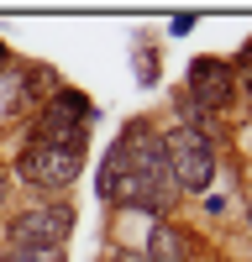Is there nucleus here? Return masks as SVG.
<instances>
[{
    "instance_id": "obj_1",
    "label": "nucleus",
    "mask_w": 252,
    "mask_h": 262,
    "mask_svg": "<svg viewBox=\"0 0 252 262\" xmlns=\"http://www.w3.org/2000/svg\"><path fill=\"white\" fill-rule=\"evenodd\" d=\"M100 200L126 210H168V163L163 142L142 126H126L100 158Z\"/></svg>"
},
{
    "instance_id": "obj_2",
    "label": "nucleus",
    "mask_w": 252,
    "mask_h": 262,
    "mask_svg": "<svg viewBox=\"0 0 252 262\" xmlns=\"http://www.w3.org/2000/svg\"><path fill=\"white\" fill-rule=\"evenodd\" d=\"M163 163H168V184L174 189H210L216 179V147L200 126H174L163 137Z\"/></svg>"
},
{
    "instance_id": "obj_3",
    "label": "nucleus",
    "mask_w": 252,
    "mask_h": 262,
    "mask_svg": "<svg viewBox=\"0 0 252 262\" xmlns=\"http://www.w3.org/2000/svg\"><path fill=\"white\" fill-rule=\"evenodd\" d=\"M84 121H90V100L74 95V90H58L53 105L42 111L32 142H42V147H63V152H84Z\"/></svg>"
},
{
    "instance_id": "obj_4",
    "label": "nucleus",
    "mask_w": 252,
    "mask_h": 262,
    "mask_svg": "<svg viewBox=\"0 0 252 262\" xmlns=\"http://www.w3.org/2000/svg\"><path fill=\"white\" fill-rule=\"evenodd\" d=\"M79 163H84V152H63V147L27 142V152L16 158V173H21L32 189H69V184L79 179Z\"/></svg>"
},
{
    "instance_id": "obj_5",
    "label": "nucleus",
    "mask_w": 252,
    "mask_h": 262,
    "mask_svg": "<svg viewBox=\"0 0 252 262\" xmlns=\"http://www.w3.org/2000/svg\"><path fill=\"white\" fill-rule=\"evenodd\" d=\"M69 231H74V210H69V205H42V210L16 215L11 242H16V247H58Z\"/></svg>"
},
{
    "instance_id": "obj_6",
    "label": "nucleus",
    "mask_w": 252,
    "mask_h": 262,
    "mask_svg": "<svg viewBox=\"0 0 252 262\" xmlns=\"http://www.w3.org/2000/svg\"><path fill=\"white\" fill-rule=\"evenodd\" d=\"M231 69L221 58H200L195 69H189V105L195 111H205V116H216V111H226L231 105Z\"/></svg>"
},
{
    "instance_id": "obj_7",
    "label": "nucleus",
    "mask_w": 252,
    "mask_h": 262,
    "mask_svg": "<svg viewBox=\"0 0 252 262\" xmlns=\"http://www.w3.org/2000/svg\"><path fill=\"white\" fill-rule=\"evenodd\" d=\"M142 252H147V262H189V236H184L179 226H168V221H158V231H153V242H147Z\"/></svg>"
},
{
    "instance_id": "obj_8",
    "label": "nucleus",
    "mask_w": 252,
    "mask_h": 262,
    "mask_svg": "<svg viewBox=\"0 0 252 262\" xmlns=\"http://www.w3.org/2000/svg\"><path fill=\"white\" fill-rule=\"evenodd\" d=\"M0 262H63V247H11Z\"/></svg>"
},
{
    "instance_id": "obj_9",
    "label": "nucleus",
    "mask_w": 252,
    "mask_h": 262,
    "mask_svg": "<svg viewBox=\"0 0 252 262\" xmlns=\"http://www.w3.org/2000/svg\"><path fill=\"white\" fill-rule=\"evenodd\" d=\"M231 79H247V90H252V42L237 53V63H231Z\"/></svg>"
},
{
    "instance_id": "obj_10",
    "label": "nucleus",
    "mask_w": 252,
    "mask_h": 262,
    "mask_svg": "<svg viewBox=\"0 0 252 262\" xmlns=\"http://www.w3.org/2000/svg\"><path fill=\"white\" fill-rule=\"evenodd\" d=\"M0 63H6V48H0Z\"/></svg>"
},
{
    "instance_id": "obj_11",
    "label": "nucleus",
    "mask_w": 252,
    "mask_h": 262,
    "mask_svg": "<svg viewBox=\"0 0 252 262\" xmlns=\"http://www.w3.org/2000/svg\"><path fill=\"white\" fill-rule=\"evenodd\" d=\"M247 221H252V205H247Z\"/></svg>"
}]
</instances>
